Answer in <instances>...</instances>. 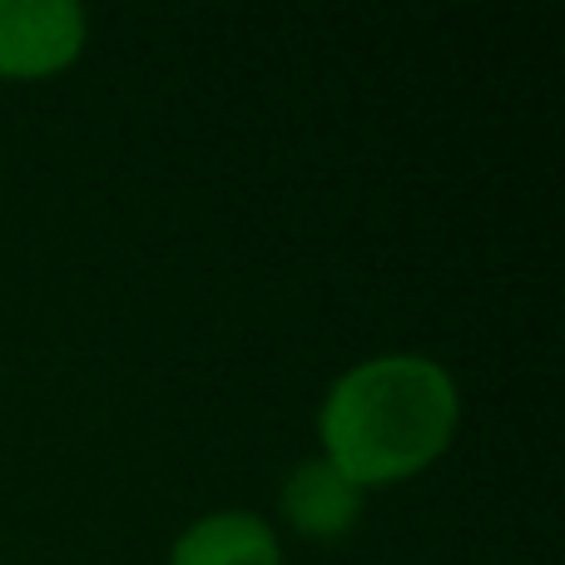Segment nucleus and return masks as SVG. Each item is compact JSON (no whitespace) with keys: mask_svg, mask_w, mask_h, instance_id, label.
Here are the masks:
<instances>
[{"mask_svg":"<svg viewBox=\"0 0 565 565\" xmlns=\"http://www.w3.org/2000/svg\"><path fill=\"white\" fill-rule=\"evenodd\" d=\"M461 422V392L422 352H382L348 367L318 407L322 461L358 491L397 487L447 457Z\"/></svg>","mask_w":565,"mask_h":565,"instance_id":"f257e3e1","label":"nucleus"},{"mask_svg":"<svg viewBox=\"0 0 565 565\" xmlns=\"http://www.w3.org/2000/svg\"><path fill=\"white\" fill-rule=\"evenodd\" d=\"M282 516L298 536L308 541H338L358 526L362 516V491L342 477L332 461L312 457L282 481V497H278Z\"/></svg>","mask_w":565,"mask_h":565,"instance_id":"7ed1b4c3","label":"nucleus"},{"mask_svg":"<svg viewBox=\"0 0 565 565\" xmlns=\"http://www.w3.org/2000/svg\"><path fill=\"white\" fill-rule=\"evenodd\" d=\"M169 565H282L278 531L248 511L199 516L169 551Z\"/></svg>","mask_w":565,"mask_h":565,"instance_id":"20e7f679","label":"nucleus"},{"mask_svg":"<svg viewBox=\"0 0 565 565\" xmlns=\"http://www.w3.org/2000/svg\"><path fill=\"white\" fill-rule=\"evenodd\" d=\"M89 20L75 0H0V79H50L85 50Z\"/></svg>","mask_w":565,"mask_h":565,"instance_id":"f03ea898","label":"nucleus"}]
</instances>
